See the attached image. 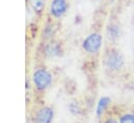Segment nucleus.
<instances>
[{
    "mask_svg": "<svg viewBox=\"0 0 134 123\" xmlns=\"http://www.w3.org/2000/svg\"><path fill=\"white\" fill-rule=\"evenodd\" d=\"M103 123H118V121H117L115 118H113V117H111V116H108V117H106V118L104 119Z\"/></svg>",
    "mask_w": 134,
    "mask_h": 123,
    "instance_id": "10",
    "label": "nucleus"
},
{
    "mask_svg": "<svg viewBox=\"0 0 134 123\" xmlns=\"http://www.w3.org/2000/svg\"><path fill=\"white\" fill-rule=\"evenodd\" d=\"M111 103V99L107 96H103L102 98H99L97 104H96V108H95V114L97 118H100L104 116V114L106 113L107 108L109 107Z\"/></svg>",
    "mask_w": 134,
    "mask_h": 123,
    "instance_id": "7",
    "label": "nucleus"
},
{
    "mask_svg": "<svg viewBox=\"0 0 134 123\" xmlns=\"http://www.w3.org/2000/svg\"><path fill=\"white\" fill-rule=\"evenodd\" d=\"M54 118V110L51 106L41 105L36 108L32 114V123H52Z\"/></svg>",
    "mask_w": 134,
    "mask_h": 123,
    "instance_id": "4",
    "label": "nucleus"
},
{
    "mask_svg": "<svg viewBox=\"0 0 134 123\" xmlns=\"http://www.w3.org/2000/svg\"><path fill=\"white\" fill-rule=\"evenodd\" d=\"M119 123H134V114L125 113L119 117Z\"/></svg>",
    "mask_w": 134,
    "mask_h": 123,
    "instance_id": "9",
    "label": "nucleus"
},
{
    "mask_svg": "<svg viewBox=\"0 0 134 123\" xmlns=\"http://www.w3.org/2000/svg\"><path fill=\"white\" fill-rule=\"evenodd\" d=\"M103 45V36L98 32H92L88 34L82 42L83 50L88 54H97Z\"/></svg>",
    "mask_w": 134,
    "mask_h": 123,
    "instance_id": "2",
    "label": "nucleus"
},
{
    "mask_svg": "<svg viewBox=\"0 0 134 123\" xmlns=\"http://www.w3.org/2000/svg\"><path fill=\"white\" fill-rule=\"evenodd\" d=\"M28 8L35 14V16H41L44 13L46 6V0H26Z\"/></svg>",
    "mask_w": 134,
    "mask_h": 123,
    "instance_id": "6",
    "label": "nucleus"
},
{
    "mask_svg": "<svg viewBox=\"0 0 134 123\" xmlns=\"http://www.w3.org/2000/svg\"><path fill=\"white\" fill-rule=\"evenodd\" d=\"M30 81L32 88L40 93L45 92L47 89L50 88L53 81L52 73L45 67L40 66L34 69L30 75Z\"/></svg>",
    "mask_w": 134,
    "mask_h": 123,
    "instance_id": "1",
    "label": "nucleus"
},
{
    "mask_svg": "<svg viewBox=\"0 0 134 123\" xmlns=\"http://www.w3.org/2000/svg\"><path fill=\"white\" fill-rule=\"evenodd\" d=\"M68 8V0H50L48 3V15L54 20H60L66 15Z\"/></svg>",
    "mask_w": 134,
    "mask_h": 123,
    "instance_id": "3",
    "label": "nucleus"
},
{
    "mask_svg": "<svg viewBox=\"0 0 134 123\" xmlns=\"http://www.w3.org/2000/svg\"><path fill=\"white\" fill-rule=\"evenodd\" d=\"M124 64V58L121 54L117 51L111 50L106 54L105 57V65L110 70H118Z\"/></svg>",
    "mask_w": 134,
    "mask_h": 123,
    "instance_id": "5",
    "label": "nucleus"
},
{
    "mask_svg": "<svg viewBox=\"0 0 134 123\" xmlns=\"http://www.w3.org/2000/svg\"><path fill=\"white\" fill-rule=\"evenodd\" d=\"M44 52L46 55H49V56H54V55H58L60 53V50H59V45H55L54 43H50L48 45H46L45 49H44Z\"/></svg>",
    "mask_w": 134,
    "mask_h": 123,
    "instance_id": "8",
    "label": "nucleus"
}]
</instances>
